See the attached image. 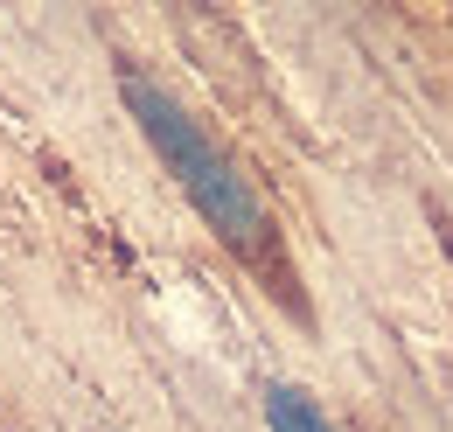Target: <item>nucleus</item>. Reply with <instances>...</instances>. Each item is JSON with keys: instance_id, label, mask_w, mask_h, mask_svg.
<instances>
[{"instance_id": "f257e3e1", "label": "nucleus", "mask_w": 453, "mask_h": 432, "mask_svg": "<svg viewBox=\"0 0 453 432\" xmlns=\"http://www.w3.org/2000/svg\"><path fill=\"white\" fill-rule=\"evenodd\" d=\"M126 105H133V119L147 126V140L161 147V161H168V174L181 181V196L210 216V230L224 237L230 251L258 258V251H265V237H273V223H265V203H258L251 174L230 161L224 147H217V140H210V133H203L181 105H174L161 84L126 77Z\"/></svg>"}, {"instance_id": "f03ea898", "label": "nucleus", "mask_w": 453, "mask_h": 432, "mask_svg": "<svg viewBox=\"0 0 453 432\" xmlns=\"http://www.w3.org/2000/svg\"><path fill=\"white\" fill-rule=\"evenodd\" d=\"M265 426L273 432H335L328 412H321L307 390H293V383H273V390H265Z\"/></svg>"}]
</instances>
